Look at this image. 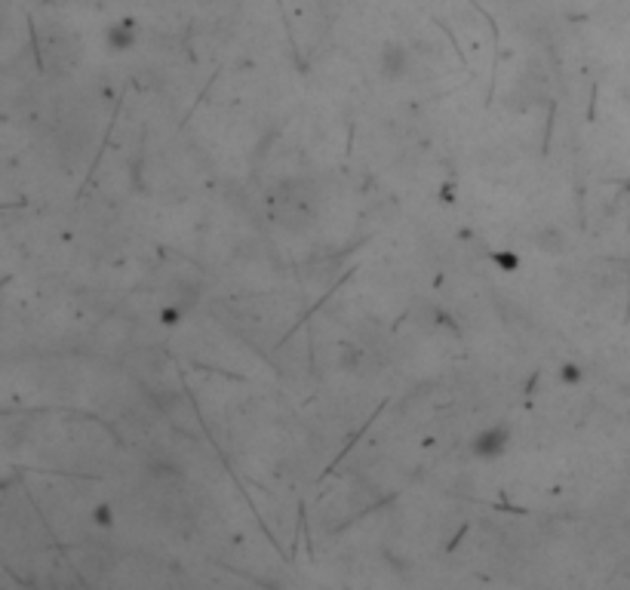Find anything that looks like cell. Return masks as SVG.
<instances>
[{
	"label": "cell",
	"mask_w": 630,
	"mask_h": 590,
	"mask_svg": "<svg viewBox=\"0 0 630 590\" xmlns=\"http://www.w3.org/2000/svg\"><path fill=\"white\" fill-rule=\"evenodd\" d=\"M504 440H508V437H501L498 431H489V434L477 443V452H483V455H489V452H492V455H495V452L504 446Z\"/></svg>",
	"instance_id": "1"
}]
</instances>
